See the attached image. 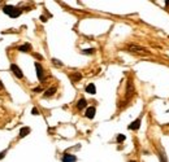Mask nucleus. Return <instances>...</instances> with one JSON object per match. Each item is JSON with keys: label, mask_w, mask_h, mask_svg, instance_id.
<instances>
[{"label": "nucleus", "mask_w": 169, "mask_h": 162, "mask_svg": "<svg viewBox=\"0 0 169 162\" xmlns=\"http://www.w3.org/2000/svg\"><path fill=\"white\" fill-rule=\"evenodd\" d=\"M128 51H130V52H134V53H146V55H148V51H147L146 48L141 47V46H138V44H129L128 46Z\"/></svg>", "instance_id": "f257e3e1"}, {"label": "nucleus", "mask_w": 169, "mask_h": 162, "mask_svg": "<svg viewBox=\"0 0 169 162\" xmlns=\"http://www.w3.org/2000/svg\"><path fill=\"white\" fill-rule=\"evenodd\" d=\"M11 71L13 73L14 75H16V78L22 79L24 74H22V70H21V69L18 68V65H16V64H11Z\"/></svg>", "instance_id": "f03ea898"}, {"label": "nucleus", "mask_w": 169, "mask_h": 162, "mask_svg": "<svg viewBox=\"0 0 169 162\" xmlns=\"http://www.w3.org/2000/svg\"><path fill=\"white\" fill-rule=\"evenodd\" d=\"M35 70H36V77H38V79L40 82H43V80H45V71H43V68L39 62H35Z\"/></svg>", "instance_id": "7ed1b4c3"}, {"label": "nucleus", "mask_w": 169, "mask_h": 162, "mask_svg": "<svg viewBox=\"0 0 169 162\" xmlns=\"http://www.w3.org/2000/svg\"><path fill=\"white\" fill-rule=\"evenodd\" d=\"M95 113H96L95 106H89V108H87V110H86V113H85V117H86V118H89V119H92L95 117Z\"/></svg>", "instance_id": "20e7f679"}, {"label": "nucleus", "mask_w": 169, "mask_h": 162, "mask_svg": "<svg viewBox=\"0 0 169 162\" xmlns=\"http://www.w3.org/2000/svg\"><path fill=\"white\" fill-rule=\"evenodd\" d=\"M61 161H63V162H76V161H77V157L73 156V154H69V153H64Z\"/></svg>", "instance_id": "39448f33"}, {"label": "nucleus", "mask_w": 169, "mask_h": 162, "mask_svg": "<svg viewBox=\"0 0 169 162\" xmlns=\"http://www.w3.org/2000/svg\"><path fill=\"white\" fill-rule=\"evenodd\" d=\"M139 127H141V118H138V119H135L134 122H131L130 124H129V130H133V131H135V130H138Z\"/></svg>", "instance_id": "423d86ee"}, {"label": "nucleus", "mask_w": 169, "mask_h": 162, "mask_svg": "<svg viewBox=\"0 0 169 162\" xmlns=\"http://www.w3.org/2000/svg\"><path fill=\"white\" fill-rule=\"evenodd\" d=\"M21 13H22V11H21L20 8H16V7H14L13 11L9 13V17H11V18H17V17L21 16Z\"/></svg>", "instance_id": "0eeeda50"}, {"label": "nucleus", "mask_w": 169, "mask_h": 162, "mask_svg": "<svg viewBox=\"0 0 169 162\" xmlns=\"http://www.w3.org/2000/svg\"><path fill=\"white\" fill-rule=\"evenodd\" d=\"M69 78H70V80L72 82H79L81 79H82V74H81V73H73V74H70L69 75Z\"/></svg>", "instance_id": "6e6552de"}, {"label": "nucleus", "mask_w": 169, "mask_h": 162, "mask_svg": "<svg viewBox=\"0 0 169 162\" xmlns=\"http://www.w3.org/2000/svg\"><path fill=\"white\" fill-rule=\"evenodd\" d=\"M134 92V84L131 80H128V88H126V96L130 97L131 96V93Z\"/></svg>", "instance_id": "1a4fd4ad"}, {"label": "nucleus", "mask_w": 169, "mask_h": 162, "mask_svg": "<svg viewBox=\"0 0 169 162\" xmlns=\"http://www.w3.org/2000/svg\"><path fill=\"white\" fill-rule=\"evenodd\" d=\"M29 134H30V127H22V128L20 130V135H18V137L22 139V137H25V136L29 135Z\"/></svg>", "instance_id": "9d476101"}, {"label": "nucleus", "mask_w": 169, "mask_h": 162, "mask_svg": "<svg viewBox=\"0 0 169 162\" xmlns=\"http://www.w3.org/2000/svg\"><path fill=\"white\" fill-rule=\"evenodd\" d=\"M85 91H86L87 93H91V95H94L95 92H96V88H95V84H92V83L87 84V86H86V88H85Z\"/></svg>", "instance_id": "9b49d317"}, {"label": "nucleus", "mask_w": 169, "mask_h": 162, "mask_svg": "<svg viewBox=\"0 0 169 162\" xmlns=\"http://www.w3.org/2000/svg\"><path fill=\"white\" fill-rule=\"evenodd\" d=\"M30 49H31V44H29V43H25L18 47V51H21V52H29Z\"/></svg>", "instance_id": "f8f14e48"}, {"label": "nucleus", "mask_w": 169, "mask_h": 162, "mask_svg": "<svg viewBox=\"0 0 169 162\" xmlns=\"http://www.w3.org/2000/svg\"><path fill=\"white\" fill-rule=\"evenodd\" d=\"M87 106V101H86V99H81L78 102H77V108L79 109V110H82V109H85Z\"/></svg>", "instance_id": "ddd939ff"}, {"label": "nucleus", "mask_w": 169, "mask_h": 162, "mask_svg": "<svg viewBox=\"0 0 169 162\" xmlns=\"http://www.w3.org/2000/svg\"><path fill=\"white\" fill-rule=\"evenodd\" d=\"M56 92V87H51L48 88V90L45 92V97H49V96H52V95Z\"/></svg>", "instance_id": "4468645a"}, {"label": "nucleus", "mask_w": 169, "mask_h": 162, "mask_svg": "<svg viewBox=\"0 0 169 162\" xmlns=\"http://www.w3.org/2000/svg\"><path fill=\"white\" fill-rule=\"evenodd\" d=\"M13 8H14L13 5H4V7H3V12H4L5 14H8V16H9V13L13 11Z\"/></svg>", "instance_id": "2eb2a0df"}, {"label": "nucleus", "mask_w": 169, "mask_h": 162, "mask_svg": "<svg viewBox=\"0 0 169 162\" xmlns=\"http://www.w3.org/2000/svg\"><path fill=\"white\" fill-rule=\"evenodd\" d=\"M52 64H54L55 66H57V68H61V66H63V62L59 61V60H56V58H52Z\"/></svg>", "instance_id": "dca6fc26"}, {"label": "nucleus", "mask_w": 169, "mask_h": 162, "mask_svg": "<svg viewBox=\"0 0 169 162\" xmlns=\"http://www.w3.org/2000/svg\"><path fill=\"white\" fill-rule=\"evenodd\" d=\"M94 52H95L94 48H89V49H83V51H82L83 55H91V53H94Z\"/></svg>", "instance_id": "f3484780"}, {"label": "nucleus", "mask_w": 169, "mask_h": 162, "mask_svg": "<svg viewBox=\"0 0 169 162\" xmlns=\"http://www.w3.org/2000/svg\"><path fill=\"white\" fill-rule=\"evenodd\" d=\"M116 140H117V143H122V142H125V135H122V134H120V135H117V137H116Z\"/></svg>", "instance_id": "a211bd4d"}, {"label": "nucleus", "mask_w": 169, "mask_h": 162, "mask_svg": "<svg viewBox=\"0 0 169 162\" xmlns=\"http://www.w3.org/2000/svg\"><path fill=\"white\" fill-rule=\"evenodd\" d=\"M31 114H33V115H38V114H39L38 109H36V108H33V109H31Z\"/></svg>", "instance_id": "6ab92c4d"}, {"label": "nucleus", "mask_w": 169, "mask_h": 162, "mask_svg": "<svg viewBox=\"0 0 169 162\" xmlns=\"http://www.w3.org/2000/svg\"><path fill=\"white\" fill-rule=\"evenodd\" d=\"M160 162H167V160H165V156L163 153H160Z\"/></svg>", "instance_id": "aec40b11"}, {"label": "nucleus", "mask_w": 169, "mask_h": 162, "mask_svg": "<svg viewBox=\"0 0 169 162\" xmlns=\"http://www.w3.org/2000/svg\"><path fill=\"white\" fill-rule=\"evenodd\" d=\"M5 154H7V151H3V152H0V160H3L5 157Z\"/></svg>", "instance_id": "412c9836"}, {"label": "nucleus", "mask_w": 169, "mask_h": 162, "mask_svg": "<svg viewBox=\"0 0 169 162\" xmlns=\"http://www.w3.org/2000/svg\"><path fill=\"white\" fill-rule=\"evenodd\" d=\"M34 56H35V57H36V58H39V60H42V58H43V57H42V56H40V55H39V53H35V55H34Z\"/></svg>", "instance_id": "4be33fe9"}, {"label": "nucleus", "mask_w": 169, "mask_h": 162, "mask_svg": "<svg viewBox=\"0 0 169 162\" xmlns=\"http://www.w3.org/2000/svg\"><path fill=\"white\" fill-rule=\"evenodd\" d=\"M42 91V88L40 87H38V88H34V92H40Z\"/></svg>", "instance_id": "5701e85b"}, {"label": "nucleus", "mask_w": 169, "mask_h": 162, "mask_svg": "<svg viewBox=\"0 0 169 162\" xmlns=\"http://www.w3.org/2000/svg\"><path fill=\"white\" fill-rule=\"evenodd\" d=\"M164 3H165V5H167V7H169V0H165Z\"/></svg>", "instance_id": "b1692460"}, {"label": "nucleus", "mask_w": 169, "mask_h": 162, "mask_svg": "<svg viewBox=\"0 0 169 162\" xmlns=\"http://www.w3.org/2000/svg\"><path fill=\"white\" fill-rule=\"evenodd\" d=\"M2 88H3V83H2V82H0V90H2Z\"/></svg>", "instance_id": "393cba45"}, {"label": "nucleus", "mask_w": 169, "mask_h": 162, "mask_svg": "<svg viewBox=\"0 0 169 162\" xmlns=\"http://www.w3.org/2000/svg\"><path fill=\"white\" fill-rule=\"evenodd\" d=\"M130 162H134V161H130Z\"/></svg>", "instance_id": "a878e982"}]
</instances>
